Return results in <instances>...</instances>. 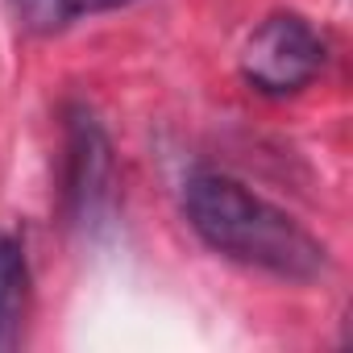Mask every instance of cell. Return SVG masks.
<instances>
[{"label":"cell","mask_w":353,"mask_h":353,"mask_svg":"<svg viewBox=\"0 0 353 353\" xmlns=\"http://www.w3.org/2000/svg\"><path fill=\"white\" fill-rule=\"evenodd\" d=\"M183 212L196 237L221 258L266 270L283 283H316L328 270L324 241L233 174H192L183 188Z\"/></svg>","instance_id":"cell-1"},{"label":"cell","mask_w":353,"mask_h":353,"mask_svg":"<svg viewBox=\"0 0 353 353\" xmlns=\"http://www.w3.org/2000/svg\"><path fill=\"white\" fill-rule=\"evenodd\" d=\"M324 67V42L299 13H270L241 46V79L262 96H295Z\"/></svg>","instance_id":"cell-2"},{"label":"cell","mask_w":353,"mask_h":353,"mask_svg":"<svg viewBox=\"0 0 353 353\" xmlns=\"http://www.w3.org/2000/svg\"><path fill=\"white\" fill-rule=\"evenodd\" d=\"M63 200L79 225L100 221L112 200V145L83 104H71L63 125Z\"/></svg>","instance_id":"cell-3"},{"label":"cell","mask_w":353,"mask_h":353,"mask_svg":"<svg viewBox=\"0 0 353 353\" xmlns=\"http://www.w3.org/2000/svg\"><path fill=\"white\" fill-rule=\"evenodd\" d=\"M26 291H30V270L21 258V245L0 233V349L17 341L21 316H26Z\"/></svg>","instance_id":"cell-4"},{"label":"cell","mask_w":353,"mask_h":353,"mask_svg":"<svg viewBox=\"0 0 353 353\" xmlns=\"http://www.w3.org/2000/svg\"><path fill=\"white\" fill-rule=\"evenodd\" d=\"M125 5H133V0H13L21 26L34 30V34H59L79 17L112 13V9H125Z\"/></svg>","instance_id":"cell-5"}]
</instances>
